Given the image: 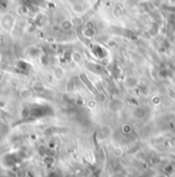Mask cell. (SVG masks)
<instances>
[{"instance_id":"cell-1","label":"cell","mask_w":175,"mask_h":177,"mask_svg":"<svg viewBox=\"0 0 175 177\" xmlns=\"http://www.w3.org/2000/svg\"><path fill=\"white\" fill-rule=\"evenodd\" d=\"M15 20L14 16L11 15H5L1 19V27L4 31H11L15 26Z\"/></svg>"},{"instance_id":"cell-2","label":"cell","mask_w":175,"mask_h":177,"mask_svg":"<svg viewBox=\"0 0 175 177\" xmlns=\"http://www.w3.org/2000/svg\"><path fill=\"white\" fill-rule=\"evenodd\" d=\"M73 27H74V24L71 20H68V19L62 20V21H61V23H59V28H61L62 31H70L73 29Z\"/></svg>"},{"instance_id":"cell-3","label":"cell","mask_w":175,"mask_h":177,"mask_svg":"<svg viewBox=\"0 0 175 177\" xmlns=\"http://www.w3.org/2000/svg\"><path fill=\"white\" fill-rule=\"evenodd\" d=\"M53 76H54L55 79L62 80V78L65 77V70H64V68L61 67V66L55 67L54 70H53Z\"/></svg>"},{"instance_id":"cell-4","label":"cell","mask_w":175,"mask_h":177,"mask_svg":"<svg viewBox=\"0 0 175 177\" xmlns=\"http://www.w3.org/2000/svg\"><path fill=\"white\" fill-rule=\"evenodd\" d=\"M19 97L22 98V99H29V98L32 97L33 95V91L31 88H23V90L19 91Z\"/></svg>"},{"instance_id":"cell-5","label":"cell","mask_w":175,"mask_h":177,"mask_svg":"<svg viewBox=\"0 0 175 177\" xmlns=\"http://www.w3.org/2000/svg\"><path fill=\"white\" fill-rule=\"evenodd\" d=\"M26 53H27V55L29 56V57L35 58V57L40 56V50H39L38 48H36V47H32V48H29Z\"/></svg>"},{"instance_id":"cell-6","label":"cell","mask_w":175,"mask_h":177,"mask_svg":"<svg viewBox=\"0 0 175 177\" xmlns=\"http://www.w3.org/2000/svg\"><path fill=\"white\" fill-rule=\"evenodd\" d=\"M71 59L73 60L75 64H80L82 61V55L80 54V52L74 51L73 53L71 54Z\"/></svg>"},{"instance_id":"cell-7","label":"cell","mask_w":175,"mask_h":177,"mask_svg":"<svg viewBox=\"0 0 175 177\" xmlns=\"http://www.w3.org/2000/svg\"><path fill=\"white\" fill-rule=\"evenodd\" d=\"M73 11L76 12V14L80 15V14H82V12L84 11V8H83V6H82L81 4H79V3H76V4L73 5Z\"/></svg>"},{"instance_id":"cell-8","label":"cell","mask_w":175,"mask_h":177,"mask_svg":"<svg viewBox=\"0 0 175 177\" xmlns=\"http://www.w3.org/2000/svg\"><path fill=\"white\" fill-rule=\"evenodd\" d=\"M41 63L45 65V66L49 64V58L47 56H41Z\"/></svg>"},{"instance_id":"cell-9","label":"cell","mask_w":175,"mask_h":177,"mask_svg":"<svg viewBox=\"0 0 175 177\" xmlns=\"http://www.w3.org/2000/svg\"><path fill=\"white\" fill-rule=\"evenodd\" d=\"M1 79H2V75H1V73H0V81H1Z\"/></svg>"}]
</instances>
